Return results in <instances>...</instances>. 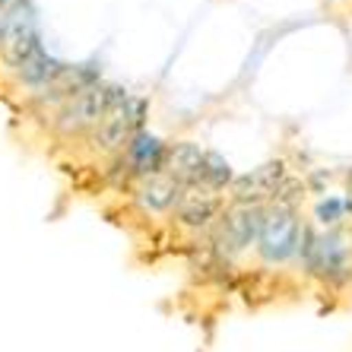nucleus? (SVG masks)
<instances>
[{"instance_id": "10", "label": "nucleus", "mask_w": 352, "mask_h": 352, "mask_svg": "<svg viewBox=\"0 0 352 352\" xmlns=\"http://www.w3.org/2000/svg\"><path fill=\"white\" fill-rule=\"evenodd\" d=\"M181 184L175 178H168L165 172L156 175H146V178L137 181L133 188V200L140 204L143 213H153V216H165V213H175V206L181 200Z\"/></svg>"}, {"instance_id": "5", "label": "nucleus", "mask_w": 352, "mask_h": 352, "mask_svg": "<svg viewBox=\"0 0 352 352\" xmlns=\"http://www.w3.org/2000/svg\"><path fill=\"white\" fill-rule=\"evenodd\" d=\"M7 64L23 76L25 82H45L58 74V67L48 60V54L41 51L38 32L32 29L29 19H16L13 29L7 32Z\"/></svg>"}, {"instance_id": "7", "label": "nucleus", "mask_w": 352, "mask_h": 352, "mask_svg": "<svg viewBox=\"0 0 352 352\" xmlns=\"http://www.w3.org/2000/svg\"><path fill=\"white\" fill-rule=\"evenodd\" d=\"M283 188H286V162H283V159H273V162H263L261 168H251L248 175L235 178L229 194L238 204L267 206V200H276Z\"/></svg>"}, {"instance_id": "8", "label": "nucleus", "mask_w": 352, "mask_h": 352, "mask_svg": "<svg viewBox=\"0 0 352 352\" xmlns=\"http://www.w3.org/2000/svg\"><path fill=\"white\" fill-rule=\"evenodd\" d=\"M219 216H222V194L204 188V184H190V188L181 190V200L175 206V222L181 229L210 232Z\"/></svg>"}, {"instance_id": "9", "label": "nucleus", "mask_w": 352, "mask_h": 352, "mask_svg": "<svg viewBox=\"0 0 352 352\" xmlns=\"http://www.w3.org/2000/svg\"><path fill=\"white\" fill-rule=\"evenodd\" d=\"M165 149H168V143H162L153 131H143V127H140V131L133 133V140L127 143V149L121 153V165L127 168L131 178L140 181V178H146V175L162 172Z\"/></svg>"}, {"instance_id": "2", "label": "nucleus", "mask_w": 352, "mask_h": 352, "mask_svg": "<svg viewBox=\"0 0 352 352\" xmlns=\"http://www.w3.org/2000/svg\"><path fill=\"white\" fill-rule=\"evenodd\" d=\"M143 111H146V105L140 98L118 89L111 105L105 108V115L98 118V124L89 131V143L98 153H105V156H121L127 149V143L133 140V133L140 131Z\"/></svg>"}, {"instance_id": "6", "label": "nucleus", "mask_w": 352, "mask_h": 352, "mask_svg": "<svg viewBox=\"0 0 352 352\" xmlns=\"http://www.w3.org/2000/svg\"><path fill=\"white\" fill-rule=\"evenodd\" d=\"M302 254L314 276H324L330 283H343L352 276V238L343 232L305 235Z\"/></svg>"}, {"instance_id": "3", "label": "nucleus", "mask_w": 352, "mask_h": 352, "mask_svg": "<svg viewBox=\"0 0 352 352\" xmlns=\"http://www.w3.org/2000/svg\"><path fill=\"white\" fill-rule=\"evenodd\" d=\"M115 92L118 89L105 86V82H86V86H80L70 98H64V105H60L58 118H54L58 131L64 133V137L89 133L98 124V118L105 115V108L111 105Z\"/></svg>"}, {"instance_id": "11", "label": "nucleus", "mask_w": 352, "mask_h": 352, "mask_svg": "<svg viewBox=\"0 0 352 352\" xmlns=\"http://www.w3.org/2000/svg\"><path fill=\"white\" fill-rule=\"evenodd\" d=\"M204 159H206V153L197 143H190V140L168 143L162 172L178 181L181 188H190V184H200V178H204Z\"/></svg>"}, {"instance_id": "4", "label": "nucleus", "mask_w": 352, "mask_h": 352, "mask_svg": "<svg viewBox=\"0 0 352 352\" xmlns=\"http://www.w3.org/2000/svg\"><path fill=\"white\" fill-rule=\"evenodd\" d=\"M305 238L302 222L295 206L289 204H273L267 206V216H263V229L257 238V248H261V257L267 263H283L298 251V241Z\"/></svg>"}, {"instance_id": "1", "label": "nucleus", "mask_w": 352, "mask_h": 352, "mask_svg": "<svg viewBox=\"0 0 352 352\" xmlns=\"http://www.w3.org/2000/svg\"><path fill=\"white\" fill-rule=\"evenodd\" d=\"M263 216H267V206L232 200V204L222 210L219 219H216V226L210 229V241H206V245L219 254V261H226V257H232V254H241L245 248H251L257 238H261Z\"/></svg>"}, {"instance_id": "12", "label": "nucleus", "mask_w": 352, "mask_h": 352, "mask_svg": "<svg viewBox=\"0 0 352 352\" xmlns=\"http://www.w3.org/2000/svg\"><path fill=\"white\" fill-rule=\"evenodd\" d=\"M232 181H235V175H232V165L226 162L219 153H206V159H204V178H200V184L219 194V190L232 188Z\"/></svg>"}, {"instance_id": "13", "label": "nucleus", "mask_w": 352, "mask_h": 352, "mask_svg": "<svg viewBox=\"0 0 352 352\" xmlns=\"http://www.w3.org/2000/svg\"><path fill=\"white\" fill-rule=\"evenodd\" d=\"M352 206V200H343V197H327V200H320L318 204V222L324 226H336V222L343 219V213Z\"/></svg>"}]
</instances>
